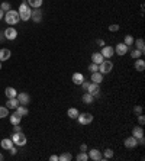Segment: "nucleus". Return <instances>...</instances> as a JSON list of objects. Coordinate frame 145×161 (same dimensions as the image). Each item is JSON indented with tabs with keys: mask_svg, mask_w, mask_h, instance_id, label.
Instances as JSON below:
<instances>
[{
	"mask_svg": "<svg viewBox=\"0 0 145 161\" xmlns=\"http://www.w3.org/2000/svg\"><path fill=\"white\" fill-rule=\"evenodd\" d=\"M89 71H90V73H96V71H99V65H97V64H94V62H92V64L89 65Z\"/></svg>",
	"mask_w": 145,
	"mask_h": 161,
	"instance_id": "36",
	"label": "nucleus"
},
{
	"mask_svg": "<svg viewBox=\"0 0 145 161\" xmlns=\"http://www.w3.org/2000/svg\"><path fill=\"white\" fill-rule=\"evenodd\" d=\"M138 122H139V125H141V126L145 123V118H144V115H142V113L138 115Z\"/></svg>",
	"mask_w": 145,
	"mask_h": 161,
	"instance_id": "38",
	"label": "nucleus"
},
{
	"mask_svg": "<svg viewBox=\"0 0 145 161\" xmlns=\"http://www.w3.org/2000/svg\"><path fill=\"white\" fill-rule=\"evenodd\" d=\"M76 158H77V161H87V160H89V154L84 153V151H80Z\"/></svg>",
	"mask_w": 145,
	"mask_h": 161,
	"instance_id": "31",
	"label": "nucleus"
},
{
	"mask_svg": "<svg viewBox=\"0 0 145 161\" xmlns=\"http://www.w3.org/2000/svg\"><path fill=\"white\" fill-rule=\"evenodd\" d=\"M10 55H12V52H10L9 48H2V49H0V61H2V62L9 60Z\"/></svg>",
	"mask_w": 145,
	"mask_h": 161,
	"instance_id": "13",
	"label": "nucleus"
},
{
	"mask_svg": "<svg viewBox=\"0 0 145 161\" xmlns=\"http://www.w3.org/2000/svg\"><path fill=\"white\" fill-rule=\"evenodd\" d=\"M19 106V100L16 99V97H13V99H7V102H6V107L7 109H16V107Z\"/></svg>",
	"mask_w": 145,
	"mask_h": 161,
	"instance_id": "22",
	"label": "nucleus"
},
{
	"mask_svg": "<svg viewBox=\"0 0 145 161\" xmlns=\"http://www.w3.org/2000/svg\"><path fill=\"white\" fill-rule=\"evenodd\" d=\"M89 84H90V81H83V83H81V84H80V86H81V87H83V90H84V92H87V87H89Z\"/></svg>",
	"mask_w": 145,
	"mask_h": 161,
	"instance_id": "39",
	"label": "nucleus"
},
{
	"mask_svg": "<svg viewBox=\"0 0 145 161\" xmlns=\"http://www.w3.org/2000/svg\"><path fill=\"white\" fill-rule=\"evenodd\" d=\"M13 129H15V132H22V131H20V126L19 125H13Z\"/></svg>",
	"mask_w": 145,
	"mask_h": 161,
	"instance_id": "46",
	"label": "nucleus"
},
{
	"mask_svg": "<svg viewBox=\"0 0 145 161\" xmlns=\"http://www.w3.org/2000/svg\"><path fill=\"white\" fill-rule=\"evenodd\" d=\"M59 161H71L72 160V155L70 153H62V154L58 157Z\"/></svg>",
	"mask_w": 145,
	"mask_h": 161,
	"instance_id": "30",
	"label": "nucleus"
},
{
	"mask_svg": "<svg viewBox=\"0 0 145 161\" xmlns=\"http://www.w3.org/2000/svg\"><path fill=\"white\" fill-rule=\"evenodd\" d=\"M6 116H9V109L6 106H0V119H3Z\"/></svg>",
	"mask_w": 145,
	"mask_h": 161,
	"instance_id": "34",
	"label": "nucleus"
},
{
	"mask_svg": "<svg viewBox=\"0 0 145 161\" xmlns=\"http://www.w3.org/2000/svg\"><path fill=\"white\" fill-rule=\"evenodd\" d=\"M0 70H2V61H0Z\"/></svg>",
	"mask_w": 145,
	"mask_h": 161,
	"instance_id": "50",
	"label": "nucleus"
},
{
	"mask_svg": "<svg viewBox=\"0 0 145 161\" xmlns=\"http://www.w3.org/2000/svg\"><path fill=\"white\" fill-rule=\"evenodd\" d=\"M142 55H144V51H141V49H137V48H135V49L131 51V57L135 58V60H137V58H141Z\"/></svg>",
	"mask_w": 145,
	"mask_h": 161,
	"instance_id": "29",
	"label": "nucleus"
},
{
	"mask_svg": "<svg viewBox=\"0 0 145 161\" xmlns=\"http://www.w3.org/2000/svg\"><path fill=\"white\" fill-rule=\"evenodd\" d=\"M133 36L132 35H125V39H123V44L125 45H128V47H132L133 45Z\"/></svg>",
	"mask_w": 145,
	"mask_h": 161,
	"instance_id": "32",
	"label": "nucleus"
},
{
	"mask_svg": "<svg viewBox=\"0 0 145 161\" xmlns=\"http://www.w3.org/2000/svg\"><path fill=\"white\" fill-rule=\"evenodd\" d=\"M79 115H80L79 109H76V107H70V109L67 110V116H68L70 119H77Z\"/></svg>",
	"mask_w": 145,
	"mask_h": 161,
	"instance_id": "25",
	"label": "nucleus"
},
{
	"mask_svg": "<svg viewBox=\"0 0 145 161\" xmlns=\"http://www.w3.org/2000/svg\"><path fill=\"white\" fill-rule=\"evenodd\" d=\"M5 94H6L7 99H13V97L18 96V92H16V89H15V87H6Z\"/></svg>",
	"mask_w": 145,
	"mask_h": 161,
	"instance_id": "24",
	"label": "nucleus"
},
{
	"mask_svg": "<svg viewBox=\"0 0 145 161\" xmlns=\"http://www.w3.org/2000/svg\"><path fill=\"white\" fill-rule=\"evenodd\" d=\"M77 121H79L80 125H90L93 122V115L89 113V112H84V113H80L77 116Z\"/></svg>",
	"mask_w": 145,
	"mask_h": 161,
	"instance_id": "5",
	"label": "nucleus"
},
{
	"mask_svg": "<svg viewBox=\"0 0 145 161\" xmlns=\"http://www.w3.org/2000/svg\"><path fill=\"white\" fill-rule=\"evenodd\" d=\"M103 60H105V57H103L100 52H93L92 54V62H94V64H97V65H99Z\"/></svg>",
	"mask_w": 145,
	"mask_h": 161,
	"instance_id": "23",
	"label": "nucleus"
},
{
	"mask_svg": "<svg viewBox=\"0 0 145 161\" xmlns=\"http://www.w3.org/2000/svg\"><path fill=\"white\" fill-rule=\"evenodd\" d=\"M123 145H125L126 148H129V149H132V148H135L137 145H138V139L135 138V136H128V138H125V141H123Z\"/></svg>",
	"mask_w": 145,
	"mask_h": 161,
	"instance_id": "10",
	"label": "nucleus"
},
{
	"mask_svg": "<svg viewBox=\"0 0 145 161\" xmlns=\"http://www.w3.org/2000/svg\"><path fill=\"white\" fill-rule=\"evenodd\" d=\"M133 67H135V70L138 71V73H142L145 70V61L142 60V58H137L135 60V64H133Z\"/></svg>",
	"mask_w": 145,
	"mask_h": 161,
	"instance_id": "14",
	"label": "nucleus"
},
{
	"mask_svg": "<svg viewBox=\"0 0 145 161\" xmlns=\"http://www.w3.org/2000/svg\"><path fill=\"white\" fill-rule=\"evenodd\" d=\"M3 35H5V39H7V41H15L16 38H18V31H16L13 26H7L6 31L3 32Z\"/></svg>",
	"mask_w": 145,
	"mask_h": 161,
	"instance_id": "7",
	"label": "nucleus"
},
{
	"mask_svg": "<svg viewBox=\"0 0 145 161\" xmlns=\"http://www.w3.org/2000/svg\"><path fill=\"white\" fill-rule=\"evenodd\" d=\"M87 92L92 94L93 97H100V87L99 84H96V83H90L89 87H87Z\"/></svg>",
	"mask_w": 145,
	"mask_h": 161,
	"instance_id": "8",
	"label": "nucleus"
},
{
	"mask_svg": "<svg viewBox=\"0 0 145 161\" xmlns=\"http://www.w3.org/2000/svg\"><path fill=\"white\" fill-rule=\"evenodd\" d=\"M100 54L105 57V58H112L113 54H115V49H113V47H103L102 48V51H100Z\"/></svg>",
	"mask_w": 145,
	"mask_h": 161,
	"instance_id": "12",
	"label": "nucleus"
},
{
	"mask_svg": "<svg viewBox=\"0 0 145 161\" xmlns=\"http://www.w3.org/2000/svg\"><path fill=\"white\" fill-rule=\"evenodd\" d=\"M133 45H135V48H137V49H141V51H144V49H145V42H144V39H142V38L133 41Z\"/></svg>",
	"mask_w": 145,
	"mask_h": 161,
	"instance_id": "28",
	"label": "nucleus"
},
{
	"mask_svg": "<svg viewBox=\"0 0 145 161\" xmlns=\"http://www.w3.org/2000/svg\"><path fill=\"white\" fill-rule=\"evenodd\" d=\"M5 20H6V23H9L10 26H13L16 23H19V13H18V10H13V9H10V10H7L5 12Z\"/></svg>",
	"mask_w": 145,
	"mask_h": 161,
	"instance_id": "2",
	"label": "nucleus"
},
{
	"mask_svg": "<svg viewBox=\"0 0 145 161\" xmlns=\"http://www.w3.org/2000/svg\"><path fill=\"white\" fill-rule=\"evenodd\" d=\"M71 80L74 84H77V86H80L83 81H84V75L81 73H74L72 74V77H71Z\"/></svg>",
	"mask_w": 145,
	"mask_h": 161,
	"instance_id": "16",
	"label": "nucleus"
},
{
	"mask_svg": "<svg viewBox=\"0 0 145 161\" xmlns=\"http://www.w3.org/2000/svg\"><path fill=\"white\" fill-rule=\"evenodd\" d=\"M128 51H129V47H128V45H125L123 42H120V44H118V45L115 47V52L118 54V55H120V57H123Z\"/></svg>",
	"mask_w": 145,
	"mask_h": 161,
	"instance_id": "11",
	"label": "nucleus"
},
{
	"mask_svg": "<svg viewBox=\"0 0 145 161\" xmlns=\"http://www.w3.org/2000/svg\"><path fill=\"white\" fill-rule=\"evenodd\" d=\"M87 149H89V148H87L86 144H81V145H80V151H84V153H87Z\"/></svg>",
	"mask_w": 145,
	"mask_h": 161,
	"instance_id": "41",
	"label": "nucleus"
},
{
	"mask_svg": "<svg viewBox=\"0 0 145 161\" xmlns=\"http://www.w3.org/2000/svg\"><path fill=\"white\" fill-rule=\"evenodd\" d=\"M113 149H110V148H107V149H105V153H103V160H109V158H113Z\"/></svg>",
	"mask_w": 145,
	"mask_h": 161,
	"instance_id": "33",
	"label": "nucleus"
},
{
	"mask_svg": "<svg viewBox=\"0 0 145 161\" xmlns=\"http://www.w3.org/2000/svg\"><path fill=\"white\" fill-rule=\"evenodd\" d=\"M87 154H89V160H93V161H102V160H103L102 151H99L97 148H92V149H87Z\"/></svg>",
	"mask_w": 145,
	"mask_h": 161,
	"instance_id": "6",
	"label": "nucleus"
},
{
	"mask_svg": "<svg viewBox=\"0 0 145 161\" xmlns=\"http://www.w3.org/2000/svg\"><path fill=\"white\" fill-rule=\"evenodd\" d=\"M109 31H110V32H116V31H119V25L118 23H112V25L109 26Z\"/></svg>",
	"mask_w": 145,
	"mask_h": 161,
	"instance_id": "37",
	"label": "nucleus"
},
{
	"mask_svg": "<svg viewBox=\"0 0 145 161\" xmlns=\"http://www.w3.org/2000/svg\"><path fill=\"white\" fill-rule=\"evenodd\" d=\"M29 7H33V9H39L42 6V3H44V0H28L26 2Z\"/></svg>",
	"mask_w": 145,
	"mask_h": 161,
	"instance_id": "26",
	"label": "nucleus"
},
{
	"mask_svg": "<svg viewBox=\"0 0 145 161\" xmlns=\"http://www.w3.org/2000/svg\"><path fill=\"white\" fill-rule=\"evenodd\" d=\"M97 45H100V47H105V41H103V39H97Z\"/></svg>",
	"mask_w": 145,
	"mask_h": 161,
	"instance_id": "44",
	"label": "nucleus"
},
{
	"mask_svg": "<svg viewBox=\"0 0 145 161\" xmlns=\"http://www.w3.org/2000/svg\"><path fill=\"white\" fill-rule=\"evenodd\" d=\"M15 110H16V112H18V113H19L20 116H22V118H23V116H26V115L29 113V110H28V107H26V106H22V105H19V106L16 107Z\"/></svg>",
	"mask_w": 145,
	"mask_h": 161,
	"instance_id": "27",
	"label": "nucleus"
},
{
	"mask_svg": "<svg viewBox=\"0 0 145 161\" xmlns=\"http://www.w3.org/2000/svg\"><path fill=\"white\" fill-rule=\"evenodd\" d=\"M26 2H28V0H22V3H26Z\"/></svg>",
	"mask_w": 145,
	"mask_h": 161,
	"instance_id": "49",
	"label": "nucleus"
},
{
	"mask_svg": "<svg viewBox=\"0 0 145 161\" xmlns=\"http://www.w3.org/2000/svg\"><path fill=\"white\" fill-rule=\"evenodd\" d=\"M113 70V62L110 60H103L99 64V73H102L103 75L105 74H109Z\"/></svg>",
	"mask_w": 145,
	"mask_h": 161,
	"instance_id": "4",
	"label": "nucleus"
},
{
	"mask_svg": "<svg viewBox=\"0 0 145 161\" xmlns=\"http://www.w3.org/2000/svg\"><path fill=\"white\" fill-rule=\"evenodd\" d=\"M12 138V141H13V145L16 147H23V145H26V135L23 134V132H13V135L10 136Z\"/></svg>",
	"mask_w": 145,
	"mask_h": 161,
	"instance_id": "3",
	"label": "nucleus"
},
{
	"mask_svg": "<svg viewBox=\"0 0 145 161\" xmlns=\"http://www.w3.org/2000/svg\"><path fill=\"white\" fill-rule=\"evenodd\" d=\"M2 160H5V157H3V154H0V161Z\"/></svg>",
	"mask_w": 145,
	"mask_h": 161,
	"instance_id": "48",
	"label": "nucleus"
},
{
	"mask_svg": "<svg viewBox=\"0 0 145 161\" xmlns=\"http://www.w3.org/2000/svg\"><path fill=\"white\" fill-rule=\"evenodd\" d=\"M49 160H51V161H58V155H51V157H49Z\"/></svg>",
	"mask_w": 145,
	"mask_h": 161,
	"instance_id": "45",
	"label": "nucleus"
},
{
	"mask_svg": "<svg viewBox=\"0 0 145 161\" xmlns=\"http://www.w3.org/2000/svg\"><path fill=\"white\" fill-rule=\"evenodd\" d=\"M3 18H5V12H3V10L0 9V20L3 19Z\"/></svg>",
	"mask_w": 145,
	"mask_h": 161,
	"instance_id": "47",
	"label": "nucleus"
},
{
	"mask_svg": "<svg viewBox=\"0 0 145 161\" xmlns=\"http://www.w3.org/2000/svg\"><path fill=\"white\" fill-rule=\"evenodd\" d=\"M90 81H93V83H96V84H100V83L103 81V74H102V73H99V71H96V73H92Z\"/></svg>",
	"mask_w": 145,
	"mask_h": 161,
	"instance_id": "17",
	"label": "nucleus"
},
{
	"mask_svg": "<svg viewBox=\"0 0 145 161\" xmlns=\"http://www.w3.org/2000/svg\"><path fill=\"white\" fill-rule=\"evenodd\" d=\"M18 13H19L20 20H23V22H28V20L31 19V13H32V7H29V5H28V3H20V6H19V10H18Z\"/></svg>",
	"mask_w": 145,
	"mask_h": 161,
	"instance_id": "1",
	"label": "nucleus"
},
{
	"mask_svg": "<svg viewBox=\"0 0 145 161\" xmlns=\"http://www.w3.org/2000/svg\"><path fill=\"white\" fill-rule=\"evenodd\" d=\"M81 100H83V103H84V105H92L93 100H94V97H93L89 92H84V93H83V96H81Z\"/></svg>",
	"mask_w": 145,
	"mask_h": 161,
	"instance_id": "20",
	"label": "nucleus"
},
{
	"mask_svg": "<svg viewBox=\"0 0 145 161\" xmlns=\"http://www.w3.org/2000/svg\"><path fill=\"white\" fill-rule=\"evenodd\" d=\"M133 112H135V113H142V106H139V105H137V106L133 107Z\"/></svg>",
	"mask_w": 145,
	"mask_h": 161,
	"instance_id": "40",
	"label": "nucleus"
},
{
	"mask_svg": "<svg viewBox=\"0 0 145 161\" xmlns=\"http://www.w3.org/2000/svg\"><path fill=\"white\" fill-rule=\"evenodd\" d=\"M16 99L19 100V105H22V106H28L31 103V96L28 93H18Z\"/></svg>",
	"mask_w": 145,
	"mask_h": 161,
	"instance_id": "9",
	"label": "nucleus"
},
{
	"mask_svg": "<svg viewBox=\"0 0 145 161\" xmlns=\"http://www.w3.org/2000/svg\"><path fill=\"white\" fill-rule=\"evenodd\" d=\"M31 19H32L35 23H39L41 20H42V12H41L39 9L32 10V13H31Z\"/></svg>",
	"mask_w": 145,
	"mask_h": 161,
	"instance_id": "15",
	"label": "nucleus"
},
{
	"mask_svg": "<svg viewBox=\"0 0 145 161\" xmlns=\"http://www.w3.org/2000/svg\"><path fill=\"white\" fill-rule=\"evenodd\" d=\"M9 151H10V154H12V155H15V154H16V153H18V149H16V145H13V147L10 148Z\"/></svg>",
	"mask_w": 145,
	"mask_h": 161,
	"instance_id": "42",
	"label": "nucleus"
},
{
	"mask_svg": "<svg viewBox=\"0 0 145 161\" xmlns=\"http://www.w3.org/2000/svg\"><path fill=\"white\" fill-rule=\"evenodd\" d=\"M0 9L3 10V12H7V10H10L12 6H10V3H7V2H3L2 5H0Z\"/></svg>",
	"mask_w": 145,
	"mask_h": 161,
	"instance_id": "35",
	"label": "nucleus"
},
{
	"mask_svg": "<svg viewBox=\"0 0 145 161\" xmlns=\"http://www.w3.org/2000/svg\"><path fill=\"white\" fill-rule=\"evenodd\" d=\"M9 119H10V123H12V125H19L20 121H22V116H20L18 112H15V113L9 115Z\"/></svg>",
	"mask_w": 145,
	"mask_h": 161,
	"instance_id": "18",
	"label": "nucleus"
},
{
	"mask_svg": "<svg viewBox=\"0 0 145 161\" xmlns=\"http://www.w3.org/2000/svg\"><path fill=\"white\" fill-rule=\"evenodd\" d=\"M138 144H141V145H144V144H145L144 136H141V138H138Z\"/></svg>",
	"mask_w": 145,
	"mask_h": 161,
	"instance_id": "43",
	"label": "nucleus"
},
{
	"mask_svg": "<svg viewBox=\"0 0 145 161\" xmlns=\"http://www.w3.org/2000/svg\"><path fill=\"white\" fill-rule=\"evenodd\" d=\"M0 145H2L3 149H7V151H9L10 148L13 147V141H12V138H5V139H2Z\"/></svg>",
	"mask_w": 145,
	"mask_h": 161,
	"instance_id": "19",
	"label": "nucleus"
},
{
	"mask_svg": "<svg viewBox=\"0 0 145 161\" xmlns=\"http://www.w3.org/2000/svg\"><path fill=\"white\" fill-rule=\"evenodd\" d=\"M132 136H135L137 139L141 138V136H144V128L141 126V125H139V126H135L132 129Z\"/></svg>",
	"mask_w": 145,
	"mask_h": 161,
	"instance_id": "21",
	"label": "nucleus"
}]
</instances>
